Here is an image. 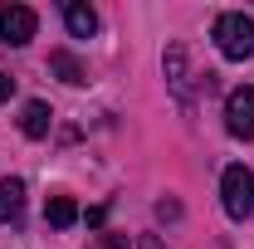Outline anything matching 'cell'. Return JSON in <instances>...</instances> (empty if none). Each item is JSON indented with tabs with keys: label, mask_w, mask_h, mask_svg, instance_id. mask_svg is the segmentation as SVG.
<instances>
[{
	"label": "cell",
	"mask_w": 254,
	"mask_h": 249,
	"mask_svg": "<svg viewBox=\"0 0 254 249\" xmlns=\"http://www.w3.org/2000/svg\"><path fill=\"white\" fill-rule=\"evenodd\" d=\"M20 210H25V181L5 176L0 181V220H20Z\"/></svg>",
	"instance_id": "8"
},
{
	"label": "cell",
	"mask_w": 254,
	"mask_h": 249,
	"mask_svg": "<svg viewBox=\"0 0 254 249\" xmlns=\"http://www.w3.org/2000/svg\"><path fill=\"white\" fill-rule=\"evenodd\" d=\"M64 25H68V34H73V39H93V34H98V15H93V5H83V0H68V5H64Z\"/></svg>",
	"instance_id": "5"
},
{
	"label": "cell",
	"mask_w": 254,
	"mask_h": 249,
	"mask_svg": "<svg viewBox=\"0 0 254 249\" xmlns=\"http://www.w3.org/2000/svg\"><path fill=\"white\" fill-rule=\"evenodd\" d=\"M220 200H225V215L230 220H250L254 215V176H250V166H225Z\"/></svg>",
	"instance_id": "2"
},
{
	"label": "cell",
	"mask_w": 254,
	"mask_h": 249,
	"mask_svg": "<svg viewBox=\"0 0 254 249\" xmlns=\"http://www.w3.org/2000/svg\"><path fill=\"white\" fill-rule=\"evenodd\" d=\"M39 30V15L30 5H0V44H30Z\"/></svg>",
	"instance_id": "3"
},
{
	"label": "cell",
	"mask_w": 254,
	"mask_h": 249,
	"mask_svg": "<svg viewBox=\"0 0 254 249\" xmlns=\"http://www.w3.org/2000/svg\"><path fill=\"white\" fill-rule=\"evenodd\" d=\"M49 68H54V73H59L64 83H83V63L73 59V54H68V49H54V54H49Z\"/></svg>",
	"instance_id": "9"
},
{
	"label": "cell",
	"mask_w": 254,
	"mask_h": 249,
	"mask_svg": "<svg viewBox=\"0 0 254 249\" xmlns=\"http://www.w3.org/2000/svg\"><path fill=\"white\" fill-rule=\"evenodd\" d=\"M44 215H49V225H54V230H68V225L78 220V205H73L68 195H54V200L44 205Z\"/></svg>",
	"instance_id": "10"
},
{
	"label": "cell",
	"mask_w": 254,
	"mask_h": 249,
	"mask_svg": "<svg viewBox=\"0 0 254 249\" xmlns=\"http://www.w3.org/2000/svg\"><path fill=\"white\" fill-rule=\"evenodd\" d=\"M161 68H166V83H171L176 93L186 98V93H190V68H186V49H181V44H171V49H166V59H161Z\"/></svg>",
	"instance_id": "6"
},
{
	"label": "cell",
	"mask_w": 254,
	"mask_h": 249,
	"mask_svg": "<svg viewBox=\"0 0 254 249\" xmlns=\"http://www.w3.org/2000/svg\"><path fill=\"white\" fill-rule=\"evenodd\" d=\"M137 249H161V240H157V235H142V240H137Z\"/></svg>",
	"instance_id": "12"
},
{
	"label": "cell",
	"mask_w": 254,
	"mask_h": 249,
	"mask_svg": "<svg viewBox=\"0 0 254 249\" xmlns=\"http://www.w3.org/2000/svg\"><path fill=\"white\" fill-rule=\"evenodd\" d=\"M215 44H220L225 59H250L254 54V20L240 15V10L220 15V20H215Z\"/></svg>",
	"instance_id": "1"
},
{
	"label": "cell",
	"mask_w": 254,
	"mask_h": 249,
	"mask_svg": "<svg viewBox=\"0 0 254 249\" xmlns=\"http://www.w3.org/2000/svg\"><path fill=\"white\" fill-rule=\"evenodd\" d=\"M225 127H230V137H254V88H230L225 98Z\"/></svg>",
	"instance_id": "4"
},
{
	"label": "cell",
	"mask_w": 254,
	"mask_h": 249,
	"mask_svg": "<svg viewBox=\"0 0 254 249\" xmlns=\"http://www.w3.org/2000/svg\"><path fill=\"white\" fill-rule=\"evenodd\" d=\"M49 123H54V113H49V103H25V113H20V132L25 137H49Z\"/></svg>",
	"instance_id": "7"
},
{
	"label": "cell",
	"mask_w": 254,
	"mask_h": 249,
	"mask_svg": "<svg viewBox=\"0 0 254 249\" xmlns=\"http://www.w3.org/2000/svg\"><path fill=\"white\" fill-rule=\"evenodd\" d=\"M10 93H15V78H5V73H0V103H10Z\"/></svg>",
	"instance_id": "11"
}]
</instances>
